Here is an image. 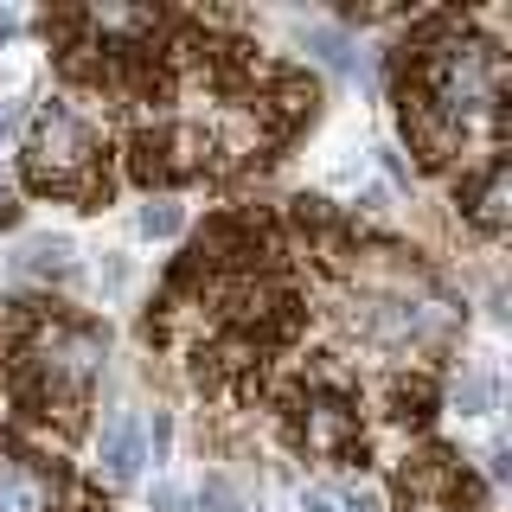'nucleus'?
<instances>
[{"label": "nucleus", "mask_w": 512, "mask_h": 512, "mask_svg": "<svg viewBox=\"0 0 512 512\" xmlns=\"http://www.w3.org/2000/svg\"><path fill=\"white\" fill-rule=\"evenodd\" d=\"M96 167H103V141L96 128L77 116V109H39L32 122V141H26V173L39 192H64V199H96Z\"/></svg>", "instance_id": "1"}, {"label": "nucleus", "mask_w": 512, "mask_h": 512, "mask_svg": "<svg viewBox=\"0 0 512 512\" xmlns=\"http://www.w3.org/2000/svg\"><path fill=\"white\" fill-rule=\"evenodd\" d=\"M0 512H58V474L39 455L0 448Z\"/></svg>", "instance_id": "2"}, {"label": "nucleus", "mask_w": 512, "mask_h": 512, "mask_svg": "<svg viewBox=\"0 0 512 512\" xmlns=\"http://www.w3.org/2000/svg\"><path fill=\"white\" fill-rule=\"evenodd\" d=\"M359 442V410L346 397H308V448L320 455H346Z\"/></svg>", "instance_id": "3"}, {"label": "nucleus", "mask_w": 512, "mask_h": 512, "mask_svg": "<svg viewBox=\"0 0 512 512\" xmlns=\"http://www.w3.org/2000/svg\"><path fill=\"white\" fill-rule=\"evenodd\" d=\"M96 468H103L109 487H128V480L141 474V423H135V416H116V423H109L103 461H96Z\"/></svg>", "instance_id": "4"}, {"label": "nucleus", "mask_w": 512, "mask_h": 512, "mask_svg": "<svg viewBox=\"0 0 512 512\" xmlns=\"http://www.w3.org/2000/svg\"><path fill=\"white\" fill-rule=\"evenodd\" d=\"M506 160L500 154H493L487 160V173H480V186H474V199H468V218L480 224V231H493V237H500L506 231V212H512V205H506Z\"/></svg>", "instance_id": "5"}, {"label": "nucleus", "mask_w": 512, "mask_h": 512, "mask_svg": "<svg viewBox=\"0 0 512 512\" xmlns=\"http://www.w3.org/2000/svg\"><path fill=\"white\" fill-rule=\"evenodd\" d=\"M20 269H26V276H64V269H71V244H58V237H39V244H26Z\"/></svg>", "instance_id": "6"}, {"label": "nucleus", "mask_w": 512, "mask_h": 512, "mask_svg": "<svg viewBox=\"0 0 512 512\" xmlns=\"http://www.w3.org/2000/svg\"><path fill=\"white\" fill-rule=\"evenodd\" d=\"M308 52L327 64V71H352V45L333 26H308Z\"/></svg>", "instance_id": "7"}, {"label": "nucleus", "mask_w": 512, "mask_h": 512, "mask_svg": "<svg viewBox=\"0 0 512 512\" xmlns=\"http://www.w3.org/2000/svg\"><path fill=\"white\" fill-rule=\"evenodd\" d=\"M180 224H186V212L173 199H148V205H141V231H148V237H173Z\"/></svg>", "instance_id": "8"}, {"label": "nucleus", "mask_w": 512, "mask_h": 512, "mask_svg": "<svg viewBox=\"0 0 512 512\" xmlns=\"http://www.w3.org/2000/svg\"><path fill=\"white\" fill-rule=\"evenodd\" d=\"M199 506L205 512H244V493H237L224 474H212V480H205V493H199Z\"/></svg>", "instance_id": "9"}, {"label": "nucleus", "mask_w": 512, "mask_h": 512, "mask_svg": "<svg viewBox=\"0 0 512 512\" xmlns=\"http://www.w3.org/2000/svg\"><path fill=\"white\" fill-rule=\"evenodd\" d=\"M346 506L352 512H378V493L372 487H346Z\"/></svg>", "instance_id": "10"}, {"label": "nucleus", "mask_w": 512, "mask_h": 512, "mask_svg": "<svg viewBox=\"0 0 512 512\" xmlns=\"http://www.w3.org/2000/svg\"><path fill=\"white\" fill-rule=\"evenodd\" d=\"M154 506H160V512H186V500H180L173 487H160V493H154Z\"/></svg>", "instance_id": "11"}, {"label": "nucleus", "mask_w": 512, "mask_h": 512, "mask_svg": "<svg viewBox=\"0 0 512 512\" xmlns=\"http://www.w3.org/2000/svg\"><path fill=\"white\" fill-rule=\"evenodd\" d=\"M7 135H13V109L0 103V141H7Z\"/></svg>", "instance_id": "12"}]
</instances>
